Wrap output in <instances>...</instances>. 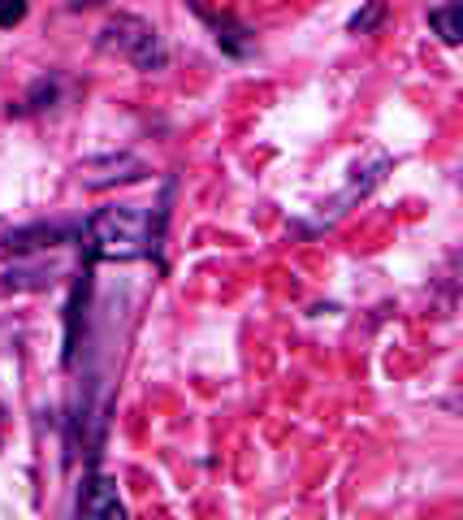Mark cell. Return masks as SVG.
<instances>
[{"instance_id":"cell-1","label":"cell","mask_w":463,"mask_h":520,"mask_svg":"<svg viewBox=\"0 0 463 520\" xmlns=\"http://www.w3.org/2000/svg\"><path fill=\"white\" fill-rule=\"evenodd\" d=\"M83 239H87L91 260H139L156 247L161 226H152L148 208L122 204V208H100L83 226Z\"/></svg>"},{"instance_id":"cell-2","label":"cell","mask_w":463,"mask_h":520,"mask_svg":"<svg viewBox=\"0 0 463 520\" xmlns=\"http://www.w3.org/2000/svg\"><path fill=\"white\" fill-rule=\"evenodd\" d=\"M100 48L113 52V57H122V61H130V65H135V70H143V74L165 70V61H169L161 31H156L152 22L135 18V13H117V18L104 22Z\"/></svg>"},{"instance_id":"cell-3","label":"cell","mask_w":463,"mask_h":520,"mask_svg":"<svg viewBox=\"0 0 463 520\" xmlns=\"http://www.w3.org/2000/svg\"><path fill=\"white\" fill-rule=\"evenodd\" d=\"M152 169L148 161H139V156L130 152H109V156H87V161H78L74 178L83 182L87 191H109V187H126V182H143Z\"/></svg>"},{"instance_id":"cell-4","label":"cell","mask_w":463,"mask_h":520,"mask_svg":"<svg viewBox=\"0 0 463 520\" xmlns=\"http://www.w3.org/2000/svg\"><path fill=\"white\" fill-rule=\"evenodd\" d=\"M78 516L91 520H122V494H117L113 477H87L83 490H78Z\"/></svg>"},{"instance_id":"cell-5","label":"cell","mask_w":463,"mask_h":520,"mask_svg":"<svg viewBox=\"0 0 463 520\" xmlns=\"http://www.w3.org/2000/svg\"><path fill=\"white\" fill-rule=\"evenodd\" d=\"M195 13H200L208 26H213V39H217L221 52H230V57H251V48H256V35H251L243 22H234L230 13H213V9H204V5H195Z\"/></svg>"},{"instance_id":"cell-6","label":"cell","mask_w":463,"mask_h":520,"mask_svg":"<svg viewBox=\"0 0 463 520\" xmlns=\"http://www.w3.org/2000/svg\"><path fill=\"white\" fill-rule=\"evenodd\" d=\"M74 226H26V230H13L5 239V252L22 256V252H48V247H61L74 239Z\"/></svg>"},{"instance_id":"cell-7","label":"cell","mask_w":463,"mask_h":520,"mask_svg":"<svg viewBox=\"0 0 463 520\" xmlns=\"http://www.w3.org/2000/svg\"><path fill=\"white\" fill-rule=\"evenodd\" d=\"M429 26L438 31L442 44H459L463 39V5L459 0H451V5H438V9H429Z\"/></svg>"},{"instance_id":"cell-8","label":"cell","mask_w":463,"mask_h":520,"mask_svg":"<svg viewBox=\"0 0 463 520\" xmlns=\"http://www.w3.org/2000/svg\"><path fill=\"white\" fill-rule=\"evenodd\" d=\"M386 18V0H368V5L351 18V35H368V31H377V22Z\"/></svg>"},{"instance_id":"cell-9","label":"cell","mask_w":463,"mask_h":520,"mask_svg":"<svg viewBox=\"0 0 463 520\" xmlns=\"http://www.w3.org/2000/svg\"><path fill=\"white\" fill-rule=\"evenodd\" d=\"M52 100H57V78H39L31 96H26V109H48Z\"/></svg>"},{"instance_id":"cell-10","label":"cell","mask_w":463,"mask_h":520,"mask_svg":"<svg viewBox=\"0 0 463 520\" xmlns=\"http://www.w3.org/2000/svg\"><path fill=\"white\" fill-rule=\"evenodd\" d=\"M26 18V0H0V26H18Z\"/></svg>"},{"instance_id":"cell-11","label":"cell","mask_w":463,"mask_h":520,"mask_svg":"<svg viewBox=\"0 0 463 520\" xmlns=\"http://www.w3.org/2000/svg\"><path fill=\"white\" fill-rule=\"evenodd\" d=\"M96 5H104V0H70L74 13H78V9H96Z\"/></svg>"}]
</instances>
